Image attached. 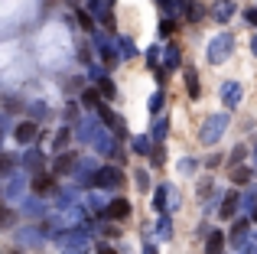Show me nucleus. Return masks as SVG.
I'll list each match as a JSON object with an SVG mask.
<instances>
[{"mask_svg": "<svg viewBox=\"0 0 257 254\" xmlns=\"http://www.w3.org/2000/svg\"><path fill=\"white\" fill-rule=\"evenodd\" d=\"M170 30H173V20L166 17V20H163V26H160V33H163V36H166V33H170Z\"/></svg>", "mask_w": 257, "mask_h": 254, "instance_id": "nucleus-48", "label": "nucleus"}, {"mask_svg": "<svg viewBox=\"0 0 257 254\" xmlns=\"http://www.w3.org/2000/svg\"><path fill=\"white\" fill-rule=\"evenodd\" d=\"M94 173H98V163H94L91 157H85V160H78V166H75V183H82L88 186L94 179Z\"/></svg>", "mask_w": 257, "mask_h": 254, "instance_id": "nucleus-12", "label": "nucleus"}, {"mask_svg": "<svg viewBox=\"0 0 257 254\" xmlns=\"http://www.w3.org/2000/svg\"><path fill=\"white\" fill-rule=\"evenodd\" d=\"M94 251H98V254H117V251L111 248V244H104V241H101V244H98V248H94Z\"/></svg>", "mask_w": 257, "mask_h": 254, "instance_id": "nucleus-47", "label": "nucleus"}, {"mask_svg": "<svg viewBox=\"0 0 257 254\" xmlns=\"http://www.w3.org/2000/svg\"><path fill=\"white\" fill-rule=\"evenodd\" d=\"M107 218H114V222H120V218H127L131 215V202H127V199H114L111 202V209L104 212Z\"/></svg>", "mask_w": 257, "mask_h": 254, "instance_id": "nucleus-22", "label": "nucleus"}, {"mask_svg": "<svg viewBox=\"0 0 257 254\" xmlns=\"http://www.w3.org/2000/svg\"><path fill=\"white\" fill-rule=\"evenodd\" d=\"M82 205H88L91 212H107L111 209V199H107V189H88L82 196Z\"/></svg>", "mask_w": 257, "mask_h": 254, "instance_id": "nucleus-9", "label": "nucleus"}, {"mask_svg": "<svg viewBox=\"0 0 257 254\" xmlns=\"http://www.w3.org/2000/svg\"><path fill=\"white\" fill-rule=\"evenodd\" d=\"M254 166H257V150H254Z\"/></svg>", "mask_w": 257, "mask_h": 254, "instance_id": "nucleus-52", "label": "nucleus"}, {"mask_svg": "<svg viewBox=\"0 0 257 254\" xmlns=\"http://www.w3.org/2000/svg\"><path fill=\"white\" fill-rule=\"evenodd\" d=\"M134 183H137L140 192H147V189H150V173H147V170H137V173H134Z\"/></svg>", "mask_w": 257, "mask_h": 254, "instance_id": "nucleus-34", "label": "nucleus"}, {"mask_svg": "<svg viewBox=\"0 0 257 254\" xmlns=\"http://www.w3.org/2000/svg\"><path fill=\"white\" fill-rule=\"evenodd\" d=\"M238 205H241V199H238V192H225V199H221V218H231L234 212H238Z\"/></svg>", "mask_w": 257, "mask_h": 254, "instance_id": "nucleus-23", "label": "nucleus"}, {"mask_svg": "<svg viewBox=\"0 0 257 254\" xmlns=\"http://www.w3.org/2000/svg\"><path fill=\"white\" fill-rule=\"evenodd\" d=\"M163 160H166V153H163V147L157 144V150L150 153V163H153V166H163Z\"/></svg>", "mask_w": 257, "mask_h": 254, "instance_id": "nucleus-39", "label": "nucleus"}, {"mask_svg": "<svg viewBox=\"0 0 257 254\" xmlns=\"http://www.w3.org/2000/svg\"><path fill=\"white\" fill-rule=\"evenodd\" d=\"M192 170H195L192 160H179V173H192Z\"/></svg>", "mask_w": 257, "mask_h": 254, "instance_id": "nucleus-44", "label": "nucleus"}, {"mask_svg": "<svg viewBox=\"0 0 257 254\" xmlns=\"http://www.w3.org/2000/svg\"><path fill=\"white\" fill-rule=\"evenodd\" d=\"M131 150L140 153V157H150V153H153V137H134L131 140Z\"/></svg>", "mask_w": 257, "mask_h": 254, "instance_id": "nucleus-24", "label": "nucleus"}, {"mask_svg": "<svg viewBox=\"0 0 257 254\" xmlns=\"http://www.w3.org/2000/svg\"><path fill=\"white\" fill-rule=\"evenodd\" d=\"M251 215H254V222H257V209H254V212H251Z\"/></svg>", "mask_w": 257, "mask_h": 254, "instance_id": "nucleus-51", "label": "nucleus"}, {"mask_svg": "<svg viewBox=\"0 0 257 254\" xmlns=\"http://www.w3.org/2000/svg\"><path fill=\"white\" fill-rule=\"evenodd\" d=\"M101 131V117L94 114H82L78 117V127H75V137L78 144H94V134Z\"/></svg>", "mask_w": 257, "mask_h": 254, "instance_id": "nucleus-7", "label": "nucleus"}, {"mask_svg": "<svg viewBox=\"0 0 257 254\" xmlns=\"http://www.w3.org/2000/svg\"><path fill=\"white\" fill-rule=\"evenodd\" d=\"M43 163H46V153L39 150V147H26V153H23V170L26 173H39V170H43Z\"/></svg>", "mask_w": 257, "mask_h": 254, "instance_id": "nucleus-11", "label": "nucleus"}, {"mask_svg": "<svg viewBox=\"0 0 257 254\" xmlns=\"http://www.w3.org/2000/svg\"><path fill=\"white\" fill-rule=\"evenodd\" d=\"M241 160H244V147H234V150H231V166L241 163Z\"/></svg>", "mask_w": 257, "mask_h": 254, "instance_id": "nucleus-43", "label": "nucleus"}, {"mask_svg": "<svg viewBox=\"0 0 257 254\" xmlns=\"http://www.w3.org/2000/svg\"><path fill=\"white\" fill-rule=\"evenodd\" d=\"M4 199L10 205H17V202H23V199H26V170L23 173H7V179H4Z\"/></svg>", "mask_w": 257, "mask_h": 254, "instance_id": "nucleus-3", "label": "nucleus"}, {"mask_svg": "<svg viewBox=\"0 0 257 254\" xmlns=\"http://www.w3.org/2000/svg\"><path fill=\"white\" fill-rule=\"evenodd\" d=\"M182 209V196L170 186V205H166V215H173V212H179Z\"/></svg>", "mask_w": 257, "mask_h": 254, "instance_id": "nucleus-33", "label": "nucleus"}, {"mask_svg": "<svg viewBox=\"0 0 257 254\" xmlns=\"http://www.w3.org/2000/svg\"><path fill=\"white\" fill-rule=\"evenodd\" d=\"M179 65V46H166L163 49V72H173Z\"/></svg>", "mask_w": 257, "mask_h": 254, "instance_id": "nucleus-25", "label": "nucleus"}, {"mask_svg": "<svg viewBox=\"0 0 257 254\" xmlns=\"http://www.w3.org/2000/svg\"><path fill=\"white\" fill-rule=\"evenodd\" d=\"M225 131H228V114H208L205 121H202L199 140L205 147H212V144H218V140L225 137Z\"/></svg>", "mask_w": 257, "mask_h": 254, "instance_id": "nucleus-2", "label": "nucleus"}, {"mask_svg": "<svg viewBox=\"0 0 257 254\" xmlns=\"http://www.w3.org/2000/svg\"><path fill=\"white\" fill-rule=\"evenodd\" d=\"M33 189L36 192H56V179H49V176H43V173H36V179H33Z\"/></svg>", "mask_w": 257, "mask_h": 254, "instance_id": "nucleus-28", "label": "nucleus"}, {"mask_svg": "<svg viewBox=\"0 0 257 254\" xmlns=\"http://www.w3.org/2000/svg\"><path fill=\"white\" fill-rule=\"evenodd\" d=\"M17 244H20V248H43L46 235L39 228H33V225H23V228L17 231Z\"/></svg>", "mask_w": 257, "mask_h": 254, "instance_id": "nucleus-8", "label": "nucleus"}, {"mask_svg": "<svg viewBox=\"0 0 257 254\" xmlns=\"http://www.w3.org/2000/svg\"><path fill=\"white\" fill-rule=\"evenodd\" d=\"M36 134H39V127H36V121H20L17 124V131H13V137L20 140V144H33V140H36Z\"/></svg>", "mask_w": 257, "mask_h": 254, "instance_id": "nucleus-16", "label": "nucleus"}, {"mask_svg": "<svg viewBox=\"0 0 257 254\" xmlns=\"http://www.w3.org/2000/svg\"><path fill=\"white\" fill-rule=\"evenodd\" d=\"M212 17L218 20V23H228V20L234 17V0H215V7H212Z\"/></svg>", "mask_w": 257, "mask_h": 254, "instance_id": "nucleus-19", "label": "nucleus"}, {"mask_svg": "<svg viewBox=\"0 0 257 254\" xmlns=\"http://www.w3.org/2000/svg\"><path fill=\"white\" fill-rule=\"evenodd\" d=\"M251 52H254V56H257V36L251 39Z\"/></svg>", "mask_w": 257, "mask_h": 254, "instance_id": "nucleus-50", "label": "nucleus"}, {"mask_svg": "<svg viewBox=\"0 0 257 254\" xmlns=\"http://www.w3.org/2000/svg\"><path fill=\"white\" fill-rule=\"evenodd\" d=\"M186 85H189V98H199V78L192 69H186Z\"/></svg>", "mask_w": 257, "mask_h": 254, "instance_id": "nucleus-35", "label": "nucleus"}, {"mask_svg": "<svg viewBox=\"0 0 257 254\" xmlns=\"http://www.w3.org/2000/svg\"><path fill=\"white\" fill-rule=\"evenodd\" d=\"M166 131H170V121L166 117H160L157 124H153V131H150V137H153V144H163V137H166Z\"/></svg>", "mask_w": 257, "mask_h": 254, "instance_id": "nucleus-30", "label": "nucleus"}, {"mask_svg": "<svg viewBox=\"0 0 257 254\" xmlns=\"http://www.w3.org/2000/svg\"><path fill=\"white\" fill-rule=\"evenodd\" d=\"M82 104H85V108H101V91L85 88V91H82Z\"/></svg>", "mask_w": 257, "mask_h": 254, "instance_id": "nucleus-31", "label": "nucleus"}, {"mask_svg": "<svg viewBox=\"0 0 257 254\" xmlns=\"http://www.w3.org/2000/svg\"><path fill=\"white\" fill-rule=\"evenodd\" d=\"M144 254H160V251L153 248V244H147V248H144Z\"/></svg>", "mask_w": 257, "mask_h": 254, "instance_id": "nucleus-49", "label": "nucleus"}, {"mask_svg": "<svg viewBox=\"0 0 257 254\" xmlns=\"http://www.w3.org/2000/svg\"><path fill=\"white\" fill-rule=\"evenodd\" d=\"M72 127H59V134H56V140H52V153H65V144H69V137H72Z\"/></svg>", "mask_w": 257, "mask_h": 254, "instance_id": "nucleus-26", "label": "nucleus"}, {"mask_svg": "<svg viewBox=\"0 0 257 254\" xmlns=\"http://www.w3.org/2000/svg\"><path fill=\"white\" fill-rule=\"evenodd\" d=\"M231 49H234V36H231V33H218L215 39H208V46H205V59H208V65H221V62H228Z\"/></svg>", "mask_w": 257, "mask_h": 254, "instance_id": "nucleus-1", "label": "nucleus"}, {"mask_svg": "<svg viewBox=\"0 0 257 254\" xmlns=\"http://www.w3.org/2000/svg\"><path fill=\"white\" fill-rule=\"evenodd\" d=\"M163 101H166L163 91H157V95L150 98V104H147V108H150V114H160V111H163Z\"/></svg>", "mask_w": 257, "mask_h": 254, "instance_id": "nucleus-38", "label": "nucleus"}, {"mask_svg": "<svg viewBox=\"0 0 257 254\" xmlns=\"http://www.w3.org/2000/svg\"><path fill=\"white\" fill-rule=\"evenodd\" d=\"M241 209H244V212H254V209H257V192H254V189L244 192V199H241Z\"/></svg>", "mask_w": 257, "mask_h": 254, "instance_id": "nucleus-36", "label": "nucleus"}, {"mask_svg": "<svg viewBox=\"0 0 257 254\" xmlns=\"http://www.w3.org/2000/svg\"><path fill=\"white\" fill-rule=\"evenodd\" d=\"M160 235V241H170L173 238V222H170V215H160L157 218V228H153Z\"/></svg>", "mask_w": 257, "mask_h": 254, "instance_id": "nucleus-27", "label": "nucleus"}, {"mask_svg": "<svg viewBox=\"0 0 257 254\" xmlns=\"http://www.w3.org/2000/svg\"><path fill=\"white\" fill-rule=\"evenodd\" d=\"M160 59H163V49H160V46L153 43L150 49H147V65H153V69H157V62H160Z\"/></svg>", "mask_w": 257, "mask_h": 254, "instance_id": "nucleus-37", "label": "nucleus"}, {"mask_svg": "<svg viewBox=\"0 0 257 254\" xmlns=\"http://www.w3.org/2000/svg\"><path fill=\"white\" fill-rule=\"evenodd\" d=\"M221 248H225V231H221V228H208L205 254H221Z\"/></svg>", "mask_w": 257, "mask_h": 254, "instance_id": "nucleus-18", "label": "nucleus"}, {"mask_svg": "<svg viewBox=\"0 0 257 254\" xmlns=\"http://www.w3.org/2000/svg\"><path fill=\"white\" fill-rule=\"evenodd\" d=\"M228 241H231V248H238V251L247 248V222L244 218H238V222L231 225V238H228Z\"/></svg>", "mask_w": 257, "mask_h": 254, "instance_id": "nucleus-15", "label": "nucleus"}, {"mask_svg": "<svg viewBox=\"0 0 257 254\" xmlns=\"http://www.w3.org/2000/svg\"><path fill=\"white\" fill-rule=\"evenodd\" d=\"M59 248H91V241H88V235L82 228H72L59 238Z\"/></svg>", "mask_w": 257, "mask_h": 254, "instance_id": "nucleus-10", "label": "nucleus"}, {"mask_svg": "<svg viewBox=\"0 0 257 254\" xmlns=\"http://www.w3.org/2000/svg\"><path fill=\"white\" fill-rule=\"evenodd\" d=\"M244 20H247V23H251L254 30H257V10H244Z\"/></svg>", "mask_w": 257, "mask_h": 254, "instance_id": "nucleus-45", "label": "nucleus"}, {"mask_svg": "<svg viewBox=\"0 0 257 254\" xmlns=\"http://www.w3.org/2000/svg\"><path fill=\"white\" fill-rule=\"evenodd\" d=\"M62 254H91V248H62Z\"/></svg>", "mask_w": 257, "mask_h": 254, "instance_id": "nucleus-46", "label": "nucleus"}, {"mask_svg": "<svg viewBox=\"0 0 257 254\" xmlns=\"http://www.w3.org/2000/svg\"><path fill=\"white\" fill-rule=\"evenodd\" d=\"M241 95H244V91H241L238 82H225V85H221V101H225V108H238Z\"/></svg>", "mask_w": 257, "mask_h": 254, "instance_id": "nucleus-14", "label": "nucleus"}, {"mask_svg": "<svg viewBox=\"0 0 257 254\" xmlns=\"http://www.w3.org/2000/svg\"><path fill=\"white\" fill-rule=\"evenodd\" d=\"M75 166H78L75 153H62V157L52 163V173H56V176H62V173H75Z\"/></svg>", "mask_w": 257, "mask_h": 254, "instance_id": "nucleus-20", "label": "nucleus"}, {"mask_svg": "<svg viewBox=\"0 0 257 254\" xmlns=\"http://www.w3.org/2000/svg\"><path fill=\"white\" fill-rule=\"evenodd\" d=\"M202 17H205V7H202L199 0H192V7H189L186 20H189V23H202Z\"/></svg>", "mask_w": 257, "mask_h": 254, "instance_id": "nucleus-32", "label": "nucleus"}, {"mask_svg": "<svg viewBox=\"0 0 257 254\" xmlns=\"http://www.w3.org/2000/svg\"><path fill=\"white\" fill-rule=\"evenodd\" d=\"M234 183H238V186H247V183H251V170H238V173H234Z\"/></svg>", "mask_w": 257, "mask_h": 254, "instance_id": "nucleus-41", "label": "nucleus"}, {"mask_svg": "<svg viewBox=\"0 0 257 254\" xmlns=\"http://www.w3.org/2000/svg\"><path fill=\"white\" fill-rule=\"evenodd\" d=\"M117 49H120V59H134L137 56V46H134V39H127V36L117 39Z\"/></svg>", "mask_w": 257, "mask_h": 254, "instance_id": "nucleus-29", "label": "nucleus"}, {"mask_svg": "<svg viewBox=\"0 0 257 254\" xmlns=\"http://www.w3.org/2000/svg\"><path fill=\"white\" fill-rule=\"evenodd\" d=\"M101 235H107V238H117L120 231H117V225H101Z\"/></svg>", "mask_w": 257, "mask_h": 254, "instance_id": "nucleus-42", "label": "nucleus"}, {"mask_svg": "<svg viewBox=\"0 0 257 254\" xmlns=\"http://www.w3.org/2000/svg\"><path fill=\"white\" fill-rule=\"evenodd\" d=\"M166 205H170V186H157V192H153V212L157 215H166Z\"/></svg>", "mask_w": 257, "mask_h": 254, "instance_id": "nucleus-21", "label": "nucleus"}, {"mask_svg": "<svg viewBox=\"0 0 257 254\" xmlns=\"http://www.w3.org/2000/svg\"><path fill=\"white\" fill-rule=\"evenodd\" d=\"M94 150L104 153V157H120V150H117V134H114L111 127H101V131L94 134Z\"/></svg>", "mask_w": 257, "mask_h": 254, "instance_id": "nucleus-6", "label": "nucleus"}, {"mask_svg": "<svg viewBox=\"0 0 257 254\" xmlns=\"http://www.w3.org/2000/svg\"><path fill=\"white\" fill-rule=\"evenodd\" d=\"M98 91H101V95H107V98H114V82H111V78L98 82Z\"/></svg>", "mask_w": 257, "mask_h": 254, "instance_id": "nucleus-40", "label": "nucleus"}, {"mask_svg": "<svg viewBox=\"0 0 257 254\" xmlns=\"http://www.w3.org/2000/svg\"><path fill=\"white\" fill-rule=\"evenodd\" d=\"M98 117H101V124H111V131L117 134V137L124 134V117H120V114H114L111 108H104V104H101V108H98Z\"/></svg>", "mask_w": 257, "mask_h": 254, "instance_id": "nucleus-17", "label": "nucleus"}, {"mask_svg": "<svg viewBox=\"0 0 257 254\" xmlns=\"http://www.w3.org/2000/svg\"><path fill=\"white\" fill-rule=\"evenodd\" d=\"M20 209H23V215H30V218H43V215H49V209H46V202H43L39 196H26Z\"/></svg>", "mask_w": 257, "mask_h": 254, "instance_id": "nucleus-13", "label": "nucleus"}, {"mask_svg": "<svg viewBox=\"0 0 257 254\" xmlns=\"http://www.w3.org/2000/svg\"><path fill=\"white\" fill-rule=\"evenodd\" d=\"M94 46H98V56L104 65H114L120 59V49H117V39H111L107 33H94Z\"/></svg>", "mask_w": 257, "mask_h": 254, "instance_id": "nucleus-5", "label": "nucleus"}, {"mask_svg": "<svg viewBox=\"0 0 257 254\" xmlns=\"http://www.w3.org/2000/svg\"><path fill=\"white\" fill-rule=\"evenodd\" d=\"M94 189H117L120 183H124V173H120V166H98V173H94Z\"/></svg>", "mask_w": 257, "mask_h": 254, "instance_id": "nucleus-4", "label": "nucleus"}]
</instances>
